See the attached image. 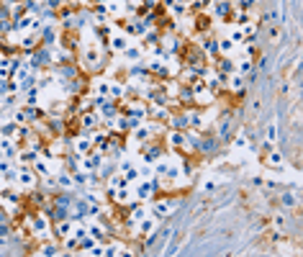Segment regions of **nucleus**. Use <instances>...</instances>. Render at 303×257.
Segmentation results:
<instances>
[{"instance_id":"nucleus-10","label":"nucleus","mask_w":303,"mask_h":257,"mask_svg":"<svg viewBox=\"0 0 303 257\" xmlns=\"http://www.w3.org/2000/svg\"><path fill=\"white\" fill-rule=\"evenodd\" d=\"M149 139H154V136H152V128H149L147 121L139 124V126H134V128L129 131V142H131V147H139V144H144V142H149Z\"/></svg>"},{"instance_id":"nucleus-15","label":"nucleus","mask_w":303,"mask_h":257,"mask_svg":"<svg viewBox=\"0 0 303 257\" xmlns=\"http://www.w3.org/2000/svg\"><path fill=\"white\" fill-rule=\"evenodd\" d=\"M270 226L275 232H285L288 234V229H290V211H285V209L275 211V214H272V219H270Z\"/></svg>"},{"instance_id":"nucleus-3","label":"nucleus","mask_w":303,"mask_h":257,"mask_svg":"<svg viewBox=\"0 0 303 257\" xmlns=\"http://www.w3.org/2000/svg\"><path fill=\"white\" fill-rule=\"evenodd\" d=\"M26 62L31 70H52L54 62H52V49L49 46H36L31 54H23Z\"/></svg>"},{"instance_id":"nucleus-24","label":"nucleus","mask_w":303,"mask_h":257,"mask_svg":"<svg viewBox=\"0 0 303 257\" xmlns=\"http://www.w3.org/2000/svg\"><path fill=\"white\" fill-rule=\"evenodd\" d=\"M103 183H106V188H110V191H113V188H124V185H129V180L124 177V172H113V175H108Z\"/></svg>"},{"instance_id":"nucleus-34","label":"nucleus","mask_w":303,"mask_h":257,"mask_svg":"<svg viewBox=\"0 0 303 257\" xmlns=\"http://www.w3.org/2000/svg\"><path fill=\"white\" fill-rule=\"evenodd\" d=\"M290 87H293V85H290V80H285V83L280 85V93H282V95H288V93H290Z\"/></svg>"},{"instance_id":"nucleus-8","label":"nucleus","mask_w":303,"mask_h":257,"mask_svg":"<svg viewBox=\"0 0 303 257\" xmlns=\"http://www.w3.org/2000/svg\"><path fill=\"white\" fill-rule=\"evenodd\" d=\"M165 144L167 150H177V152H185L188 154V139H185V131H177V128H167L165 131Z\"/></svg>"},{"instance_id":"nucleus-2","label":"nucleus","mask_w":303,"mask_h":257,"mask_svg":"<svg viewBox=\"0 0 303 257\" xmlns=\"http://www.w3.org/2000/svg\"><path fill=\"white\" fill-rule=\"evenodd\" d=\"M216 152H221V142L216 139L214 128H206V131H200L193 154H198V157H214Z\"/></svg>"},{"instance_id":"nucleus-9","label":"nucleus","mask_w":303,"mask_h":257,"mask_svg":"<svg viewBox=\"0 0 303 257\" xmlns=\"http://www.w3.org/2000/svg\"><path fill=\"white\" fill-rule=\"evenodd\" d=\"M131 93H134V90H131V85L124 83L121 77H113V80H110V90H108V98H110V101L121 103V101H126Z\"/></svg>"},{"instance_id":"nucleus-13","label":"nucleus","mask_w":303,"mask_h":257,"mask_svg":"<svg viewBox=\"0 0 303 257\" xmlns=\"http://www.w3.org/2000/svg\"><path fill=\"white\" fill-rule=\"evenodd\" d=\"M77 126H83V128H100L103 121H100V116H98L95 108H87V111H83L77 116Z\"/></svg>"},{"instance_id":"nucleus-11","label":"nucleus","mask_w":303,"mask_h":257,"mask_svg":"<svg viewBox=\"0 0 303 257\" xmlns=\"http://www.w3.org/2000/svg\"><path fill=\"white\" fill-rule=\"evenodd\" d=\"M298 193H301L298 183L293 185V188H285V191H280V206H282V209H285V211L298 209Z\"/></svg>"},{"instance_id":"nucleus-5","label":"nucleus","mask_w":303,"mask_h":257,"mask_svg":"<svg viewBox=\"0 0 303 257\" xmlns=\"http://www.w3.org/2000/svg\"><path fill=\"white\" fill-rule=\"evenodd\" d=\"M106 198L116 206V209H124V211H129V206L134 203L136 198H134V191H131V185H124V188H106Z\"/></svg>"},{"instance_id":"nucleus-32","label":"nucleus","mask_w":303,"mask_h":257,"mask_svg":"<svg viewBox=\"0 0 303 257\" xmlns=\"http://www.w3.org/2000/svg\"><path fill=\"white\" fill-rule=\"evenodd\" d=\"M46 8H52V11H59L62 5H67V0H44Z\"/></svg>"},{"instance_id":"nucleus-25","label":"nucleus","mask_w":303,"mask_h":257,"mask_svg":"<svg viewBox=\"0 0 303 257\" xmlns=\"http://www.w3.org/2000/svg\"><path fill=\"white\" fill-rule=\"evenodd\" d=\"M229 142H231V147H234V150H239V152H241V150H247V147H249V142H247L244 131H241V126L237 128V136H231Z\"/></svg>"},{"instance_id":"nucleus-27","label":"nucleus","mask_w":303,"mask_h":257,"mask_svg":"<svg viewBox=\"0 0 303 257\" xmlns=\"http://www.w3.org/2000/svg\"><path fill=\"white\" fill-rule=\"evenodd\" d=\"M270 62H272V57L265 52V54H257L255 57V70L260 72H270Z\"/></svg>"},{"instance_id":"nucleus-21","label":"nucleus","mask_w":303,"mask_h":257,"mask_svg":"<svg viewBox=\"0 0 303 257\" xmlns=\"http://www.w3.org/2000/svg\"><path fill=\"white\" fill-rule=\"evenodd\" d=\"M218 188H221V177H203V180H200V193L203 195L218 193Z\"/></svg>"},{"instance_id":"nucleus-31","label":"nucleus","mask_w":303,"mask_h":257,"mask_svg":"<svg viewBox=\"0 0 303 257\" xmlns=\"http://www.w3.org/2000/svg\"><path fill=\"white\" fill-rule=\"evenodd\" d=\"M124 177L129 180V185H131V183H136V180H139V165H134L131 170H126V172H124Z\"/></svg>"},{"instance_id":"nucleus-4","label":"nucleus","mask_w":303,"mask_h":257,"mask_svg":"<svg viewBox=\"0 0 303 257\" xmlns=\"http://www.w3.org/2000/svg\"><path fill=\"white\" fill-rule=\"evenodd\" d=\"M190 87H193V106H198V108H208V106H216V93L214 90H211V87L203 83V80H200V77H198V80L193 83V85H190Z\"/></svg>"},{"instance_id":"nucleus-28","label":"nucleus","mask_w":303,"mask_h":257,"mask_svg":"<svg viewBox=\"0 0 303 257\" xmlns=\"http://www.w3.org/2000/svg\"><path fill=\"white\" fill-rule=\"evenodd\" d=\"M87 172L85 170H75L72 172V183H75V188H77V191H83V188H87Z\"/></svg>"},{"instance_id":"nucleus-14","label":"nucleus","mask_w":303,"mask_h":257,"mask_svg":"<svg viewBox=\"0 0 303 257\" xmlns=\"http://www.w3.org/2000/svg\"><path fill=\"white\" fill-rule=\"evenodd\" d=\"M265 167L267 170H282V167H285V152L278 150V147H272V150L265 154Z\"/></svg>"},{"instance_id":"nucleus-33","label":"nucleus","mask_w":303,"mask_h":257,"mask_svg":"<svg viewBox=\"0 0 303 257\" xmlns=\"http://www.w3.org/2000/svg\"><path fill=\"white\" fill-rule=\"evenodd\" d=\"M262 111V101H260V98H252V101H249V113H260Z\"/></svg>"},{"instance_id":"nucleus-16","label":"nucleus","mask_w":303,"mask_h":257,"mask_svg":"<svg viewBox=\"0 0 303 257\" xmlns=\"http://www.w3.org/2000/svg\"><path fill=\"white\" fill-rule=\"evenodd\" d=\"M129 44H131V39L124 31H116V34L108 36V46H110V52H113V54H121Z\"/></svg>"},{"instance_id":"nucleus-35","label":"nucleus","mask_w":303,"mask_h":257,"mask_svg":"<svg viewBox=\"0 0 303 257\" xmlns=\"http://www.w3.org/2000/svg\"><path fill=\"white\" fill-rule=\"evenodd\" d=\"M252 185H255V188H262V177H252Z\"/></svg>"},{"instance_id":"nucleus-26","label":"nucleus","mask_w":303,"mask_h":257,"mask_svg":"<svg viewBox=\"0 0 303 257\" xmlns=\"http://www.w3.org/2000/svg\"><path fill=\"white\" fill-rule=\"evenodd\" d=\"M265 139L272 142V144H278V121L275 118H270V121L265 124Z\"/></svg>"},{"instance_id":"nucleus-22","label":"nucleus","mask_w":303,"mask_h":257,"mask_svg":"<svg viewBox=\"0 0 303 257\" xmlns=\"http://www.w3.org/2000/svg\"><path fill=\"white\" fill-rule=\"evenodd\" d=\"M177 103L180 106H183V108H188V106H193V87H190V85H183V83H180V90H177Z\"/></svg>"},{"instance_id":"nucleus-36","label":"nucleus","mask_w":303,"mask_h":257,"mask_svg":"<svg viewBox=\"0 0 303 257\" xmlns=\"http://www.w3.org/2000/svg\"><path fill=\"white\" fill-rule=\"evenodd\" d=\"M0 42H3V39H0Z\"/></svg>"},{"instance_id":"nucleus-30","label":"nucleus","mask_w":303,"mask_h":257,"mask_svg":"<svg viewBox=\"0 0 303 257\" xmlns=\"http://www.w3.org/2000/svg\"><path fill=\"white\" fill-rule=\"evenodd\" d=\"M226 28H229V36H226V39H231V42H234L237 46L244 44V36H241V28H239V26H231V23H229Z\"/></svg>"},{"instance_id":"nucleus-6","label":"nucleus","mask_w":303,"mask_h":257,"mask_svg":"<svg viewBox=\"0 0 303 257\" xmlns=\"http://www.w3.org/2000/svg\"><path fill=\"white\" fill-rule=\"evenodd\" d=\"M149 214L154 216V219H159V221H167L170 216H173V211H170V201H167V193L162 195V198H152L149 201Z\"/></svg>"},{"instance_id":"nucleus-17","label":"nucleus","mask_w":303,"mask_h":257,"mask_svg":"<svg viewBox=\"0 0 303 257\" xmlns=\"http://www.w3.org/2000/svg\"><path fill=\"white\" fill-rule=\"evenodd\" d=\"M288 34V28L285 26H280V23H270L267 26V31H265V36H267V44H272V46H275V44H280L282 42V36H285Z\"/></svg>"},{"instance_id":"nucleus-12","label":"nucleus","mask_w":303,"mask_h":257,"mask_svg":"<svg viewBox=\"0 0 303 257\" xmlns=\"http://www.w3.org/2000/svg\"><path fill=\"white\" fill-rule=\"evenodd\" d=\"M36 46H42V39H39V34H21V39H18V54H31Z\"/></svg>"},{"instance_id":"nucleus-7","label":"nucleus","mask_w":303,"mask_h":257,"mask_svg":"<svg viewBox=\"0 0 303 257\" xmlns=\"http://www.w3.org/2000/svg\"><path fill=\"white\" fill-rule=\"evenodd\" d=\"M39 177L34 170H31V165H23V167H18V188L21 191H31V188H39Z\"/></svg>"},{"instance_id":"nucleus-18","label":"nucleus","mask_w":303,"mask_h":257,"mask_svg":"<svg viewBox=\"0 0 303 257\" xmlns=\"http://www.w3.org/2000/svg\"><path fill=\"white\" fill-rule=\"evenodd\" d=\"M211 64H214V70L221 72V75H231V72H234V57H216Z\"/></svg>"},{"instance_id":"nucleus-29","label":"nucleus","mask_w":303,"mask_h":257,"mask_svg":"<svg viewBox=\"0 0 303 257\" xmlns=\"http://www.w3.org/2000/svg\"><path fill=\"white\" fill-rule=\"evenodd\" d=\"M229 18H234V26H244L247 21H252V11H231Z\"/></svg>"},{"instance_id":"nucleus-23","label":"nucleus","mask_w":303,"mask_h":257,"mask_svg":"<svg viewBox=\"0 0 303 257\" xmlns=\"http://www.w3.org/2000/svg\"><path fill=\"white\" fill-rule=\"evenodd\" d=\"M234 72L249 77L252 72H255V62H252L249 57H241V59H237V62H234Z\"/></svg>"},{"instance_id":"nucleus-1","label":"nucleus","mask_w":303,"mask_h":257,"mask_svg":"<svg viewBox=\"0 0 303 257\" xmlns=\"http://www.w3.org/2000/svg\"><path fill=\"white\" fill-rule=\"evenodd\" d=\"M234 126H237V118L231 116V111H221L218 116H216V121H214V134H216V139L221 142V144H229V139H231V134H234Z\"/></svg>"},{"instance_id":"nucleus-19","label":"nucleus","mask_w":303,"mask_h":257,"mask_svg":"<svg viewBox=\"0 0 303 257\" xmlns=\"http://www.w3.org/2000/svg\"><path fill=\"white\" fill-rule=\"evenodd\" d=\"M72 219H62V221H52V232L57 239H65L67 234H72Z\"/></svg>"},{"instance_id":"nucleus-20","label":"nucleus","mask_w":303,"mask_h":257,"mask_svg":"<svg viewBox=\"0 0 303 257\" xmlns=\"http://www.w3.org/2000/svg\"><path fill=\"white\" fill-rule=\"evenodd\" d=\"M216 46H218V57H231L237 52V44L226 36H216Z\"/></svg>"}]
</instances>
